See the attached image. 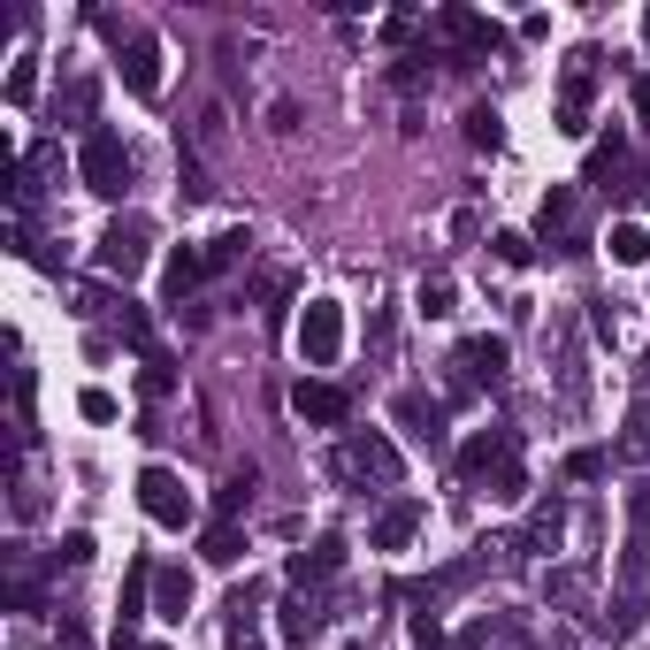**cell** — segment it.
<instances>
[{"instance_id":"cell-14","label":"cell","mask_w":650,"mask_h":650,"mask_svg":"<svg viewBox=\"0 0 650 650\" xmlns=\"http://www.w3.org/2000/svg\"><path fill=\"white\" fill-rule=\"evenodd\" d=\"M199 276H207V253L176 245V253H168V268H162V299H184V291L199 284Z\"/></svg>"},{"instance_id":"cell-17","label":"cell","mask_w":650,"mask_h":650,"mask_svg":"<svg viewBox=\"0 0 650 650\" xmlns=\"http://www.w3.org/2000/svg\"><path fill=\"white\" fill-rule=\"evenodd\" d=\"M605 245H613V261H620V268H643V261H650V230H643V222H613V238H605Z\"/></svg>"},{"instance_id":"cell-11","label":"cell","mask_w":650,"mask_h":650,"mask_svg":"<svg viewBox=\"0 0 650 650\" xmlns=\"http://www.w3.org/2000/svg\"><path fill=\"white\" fill-rule=\"evenodd\" d=\"M505 375V337H467L460 344V383H497Z\"/></svg>"},{"instance_id":"cell-24","label":"cell","mask_w":650,"mask_h":650,"mask_svg":"<svg viewBox=\"0 0 650 650\" xmlns=\"http://www.w3.org/2000/svg\"><path fill=\"white\" fill-rule=\"evenodd\" d=\"M467 139H475L483 154H497V139H505V131H497V108H467Z\"/></svg>"},{"instance_id":"cell-12","label":"cell","mask_w":650,"mask_h":650,"mask_svg":"<svg viewBox=\"0 0 650 650\" xmlns=\"http://www.w3.org/2000/svg\"><path fill=\"white\" fill-rule=\"evenodd\" d=\"M414 528H421V505H414V497H398V505L375 520V551H406V543H414Z\"/></svg>"},{"instance_id":"cell-28","label":"cell","mask_w":650,"mask_h":650,"mask_svg":"<svg viewBox=\"0 0 650 650\" xmlns=\"http://www.w3.org/2000/svg\"><path fill=\"white\" fill-rule=\"evenodd\" d=\"M31 92H38V69L15 62V69H8V108H31Z\"/></svg>"},{"instance_id":"cell-34","label":"cell","mask_w":650,"mask_h":650,"mask_svg":"<svg viewBox=\"0 0 650 650\" xmlns=\"http://www.w3.org/2000/svg\"><path fill=\"white\" fill-rule=\"evenodd\" d=\"M230 650H261V636H253V628L238 620V628H230Z\"/></svg>"},{"instance_id":"cell-7","label":"cell","mask_w":650,"mask_h":650,"mask_svg":"<svg viewBox=\"0 0 650 650\" xmlns=\"http://www.w3.org/2000/svg\"><path fill=\"white\" fill-rule=\"evenodd\" d=\"M344 467H352V475H375V483H398V475H406V460H398V444H390V437H375V429L344 444Z\"/></svg>"},{"instance_id":"cell-8","label":"cell","mask_w":650,"mask_h":650,"mask_svg":"<svg viewBox=\"0 0 650 650\" xmlns=\"http://www.w3.org/2000/svg\"><path fill=\"white\" fill-rule=\"evenodd\" d=\"M100 268H108V276H139V268H146V230H139V222H115V230L100 238Z\"/></svg>"},{"instance_id":"cell-18","label":"cell","mask_w":650,"mask_h":650,"mask_svg":"<svg viewBox=\"0 0 650 650\" xmlns=\"http://www.w3.org/2000/svg\"><path fill=\"white\" fill-rule=\"evenodd\" d=\"M238 551H245V536H238V528H230V520H222V528H207V536H199V559H207V566H230V559H238Z\"/></svg>"},{"instance_id":"cell-5","label":"cell","mask_w":650,"mask_h":650,"mask_svg":"<svg viewBox=\"0 0 650 650\" xmlns=\"http://www.w3.org/2000/svg\"><path fill=\"white\" fill-rule=\"evenodd\" d=\"M390 414H398V429H406L414 444L444 452V406H437L429 390H398V406H390Z\"/></svg>"},{"instance_id":"cell-13","label":"cell","mask_w":650,"mask_h":650,"mask_svg":"<svg viewBox=\"0 0 650 650\" xmlns=\"http://www.w3.org/2000/svg\"><path fill=\"white\" fill-rule=\"evenodd\" d=\"M154 613H162V620H184V613H191V574H184V566H162V574H154Z\"/></svg>"},{"instance_id":"cell-19","label":"cell","mask_w":650,"mask_h":650,"mask_svg":"<svg viewBox=\"0 0 650 650\" xmlns=\"http://www.w3.org/2000/svg\"><path fill=\"white\" fill-rule=\"evenodd\" d=\"M620 582H628V590H643V582H650V528H636V536H628V559H620Z\"/></svg>"},{"instance_id":"cell-16","label":"cell","mask_w":650,"mask_h":650,"mask_svg":"<svg viewBox=\"0 0 650 650\" xmlns=\"http://www.w3.org/2000/svg\"><path fill=\"white\" fill-rule=\"evenodd\" d=\"M337 566H344V543H337V536H322L315 551H299V559H291V582H329Z\"/></svg>"},{"instance_id":"cell-20","label":"cell","mask_w":650,"mask_h":650,"mask_svg":"<svg viewBox=\"0 0 650 650\" xmlns=\"http://www.w3.org/2000/svg\"><path fill=\"white\" fill-rule=\"evenodd\" d=\"M315 628H322V613H315V597H291V605H284V636H291V643H307Z\"/></svg>"},{"instance_id":"cell-9","label":"cell","mask_w":650,"mask_h":650,"mask_svg":"<svg viewBox=\"0 0 650 650\" xmlns=\"http://www.w3.org/2000/svg\"><path fill=\"white\" fill-rule=\"evenodd\" d=\"M123 85H131L139 100H154V92H162V46H154L146 31H139V38L123 46Z\"/></svg>"},{"instance_id":"cell-27","label":"cell","mask_w":650,"mask_h":650,"mask_svg":"<svg viewBox=\"0 0 650 650\" xmlns=\"http://www.w3.org/2000/svg\"><path fill=\"white\" fill-rule=\"evenodd\" d=\"M559 528H566V513H559V505H543V513L528 520V551H543V543H559Z\"/></svg>"},{"instance_id":"cell-23","label":"cell","mask_w":650,"mask_h":650,"mask_svg":"<svg viewBox=\"0 0 650 650\" xmlns=\"http://www.w3.org/2000/svg\"><path fill=\"white\" fill-rule=\"evenodd\" d=\"M414 307H421L429 322H444V315L460 307V291H452V284H421V291H414Z\"/></svg>"},{"instance_id":"cell-15","label":"cell","mask_w":650,"mask_h":650,"mask_svg":"<svg viewBox=\"0 0 650 650\" xmlns=\"http://www.w3.org/2000/svg\"><path fill=\"white\" fill-rule=\"evenodd\" d=\"M437 23H444V31H452L460 46H475V54H489V46H497V23H489V15H467V8H444Z\"/></svg>"},{"instance_id":"cell-10","label":"cell","mask_w":650,"mask_h":650,"mask_svg":"<svg viewBox=\"0 0 650 650\" xmlns=\"http://www.w3.org/2000/svg\"><path fill=\"white\" fill-rule=\"evenodd\" d=\"M582 62H590V54H582ZM582 62H574L566 85H559V131H566V139L590 131V69H582Z\"/></svg>"},{"instance_id":"cell-33","label":"cell","mask_w":650,"mask_h":650,"mask_svg":"<svg viewBox=\"0 0 650 650\" xmlns=\"http://www.w3.org/2000/svg\"><path fill=\"white\" fill-rule=\"evenodd\" d=\"M245 497H253V467H245V475H230V483H222V513H238V505H245Z\"/></svg>"},{"instance_id":"cell-6","label":"cell","mask_w":650,"mask_h":650,"mask_svg":"<svg viewBox=\"0 0 650 650\" xmlns=\"http://www.w3.org/2000/svg\"><path fill=\"white\" fill-rule=\"evenodd\" d=\"M291 414L337 429V421H352V390H344V383H299V390H291Z\"/></svg>"},{"instance_id":"cell-36","label":"cell","mask_w":650,"mask_h":650,"mask_svg":"<svg viewBox=\"0 0 650 650\" xmlns=\"http://www.w3.org/2000/svg\"><path fill=\"white\" fill-rule=\"evenodd\" d=\"M146 650H168V643H146Z\"/></svg>"},{"instance_id":"cell-35","label":"cell","mask_w":650,"mask_h":650,"mask_svg":"<svg viewBox=\"0 0 650 650\" xmlns=\"http://www.w3.org/2000/svg\"><path fill=\"white\" fill-rule=\"evenodd\" d=\"M636 115H643V131H650V77H636Z\"/></svg>"},{"instance_id":"cell-3","label":"cell","mask_w":650,"mask_h":650,"mask_svg":"<svg viewBox=\"0 0 650 650\" xmlns=\"http://www.w3.org/2000/svg\"><path fill=\"white\" fill-rule=\"evenodd\" d=\"M337 352H344V307H337V299H307L299 360H307V367H337Z\"/></svg>"},{"instance_id":"cell-31","label":"cell","mask_w":650,"mask_h":650,"mask_svg":"<svg viewBox=\"0 0 650 650\" xmlns=\"http://www.w3.org/2000/svg\"><path fill=\"white\" fill-rule=\"evenodd\" d=\"M597 475H605V452H574L566 460V483H597Z\"/></svg>"},{"instance_id":"cell-1","label":"cell","mask_w":650,"mask_h":650,"mask_svg":"<svg viewBox=\"0 0 650 650\" xmlns=\"http://www.w3.org/2000/svg\"><path fill=\"white\" fill-rule=\"evenodd\" d=\"M77 176H85V191L123 199V191H131V146H123L115 131H92V139H85V154H77Z\"/></svg>"},{"instance_id":"cell-4","label":"cell","mask_w":650,"mask_h":650,"mask_svg":"<svg viewBox=\"0 0 650 650\" xmlns=\"http://www.w3.org/2000/svg\"><path fill=\"white\" fill-rule=\"evenodd\" d=\"M536 222H543V238H559V253H590V245H582V199H574L566 184H551V191H543Z\"/></svg>"},{"instance_id":"cell-21","label":"cell","mask_w":650,"mask_h":650,"mask_svg":"<svg viewBox=\"0 0 650 650\" xmlns=\"http://www.w3.org/2000/svg\"><path fill=\"white\" fill-rule=\"evenodd\" d=\"M406 636H414V650H452V636H444V620H437V613H414V620H406Z\"/></svg>"},{"instance_id":"cell-25","label":"cell","mask_w":650,"mask_h":650,"mask_svg":"<svg viewBox=\"0 0 650 650\" xmlns=\"http://www.w3.org/2000/svg\"><path fill=\"white\" fill-rule=\"evenodd\" d=\"M489 245H497V261H505V268H528V261H536V245H528L520 230H497Z\"/></svg>"},{"instance_id":"cell-30","label":"cell","mask_w":650,"mask_h":650,"mask_svg":"<svg viewBox=\"0 0 650 650\" xmlns=\"http://www.w3.org/2000/svg\"><path fill=\"white\" fill-rule=\"evenodd\" d=\"M146 390H176V360L168 352H146Z\"/></svg>"},{"instance_id":"cell-29","label":"cell","mask_w":650,"mask_h":650,"mask_svg":"<svg viewBox=\"0 0 650 650\" xmlns=\"http://www.w3.org/2000/svg\"><path fill=\"white\" fill-rule=\"evenodd\" d=\"M620 444H628V460H650V406L628 414V437H620Z\"/></svg>"},{"instance_id":"cell-26","label":"cell","mask_w":650,"mask_h":650,"mask_svg":"<svg viewBox=\"0 0 650 650\" xmlns=\"http://www.w3.org/2000/svg\"><path fill=\"white\" fill-rule=\"evenodd\" d=\"M77 414H85V421H115L123 406H115V390H100V383H92V390H77Z\"/></svg>"},{"instance_id":"cell-2","label":"cell","mask_w":650,"mask_h":650,"mask_svg":"<svg viewBox=\"0 0 650 650\" xmlns=\"http://www.w3.org/2000/svg\"><path fill=\"white\" fill-rule=\"evenodd\" d=\"M139 505H146V520L154 528H191V489H184V475H168V467H146L139 475Z\"/></svg>"},{"instance_id":"cell-32","label":"cell","mask_w":650,"mask_h":650,"mask_svg":"<svg viewBox=\"0 0 650 650\" xmlns=\"http://www.w3.org/2000/svg\"><path fill=\"white\" fill-rule=\"evenodd\" d=\"M85 559H92V536L69 528V536H62V566H85Z\"/></svg>"},{"instance_id":"cell-22","label":"cell","mask_w":650,"mask_h":650,"mask_svg":"<svg viewBox=\"0 0 650 650\" xmlns=\"http://www.w3.org/2000/svg\"><path fill=\"white\" fill-rule=\"evenodd\" d=\"M245 253H253V238H245V230H222V238L207 245V268H230V261H245Z\"/></svg>"}]
</instances>
